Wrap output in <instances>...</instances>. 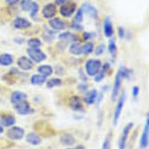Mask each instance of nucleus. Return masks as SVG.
<instances>
[{"label":"nucleus","instance_id":"1","mask_svg":"<svg viewBox=\"0 0 149 149\" xmlns=\"http://www.w3.org/2000/svg\"><path fill=\"white\" fill-rule=\"evenodd\" d=\"M129 71L127 69H126L125 67H121L118 71L115 80H114V83H113V89L111 93V99L114 101L119 91V89L122 84V79L125 77H127L129 76Z\"/></svg>","mask_w":149,"mask_h":149},{"label":"nucleus","instance_id":"2","mask_svg":"<svg viewBox=\"0 0 149 149\" xmlns=\"http://www.w3.org/2000/svg\"><path fill=\"white\" fill-rule=\"evenodd\" d=\"M101 66V63L99 60L94 59H89L86 63V72L90 76H95L98 73Z\"/></svg>","mask_w":149,"mask_h":149},{"label":"nucleus","instance_id":"3","mask_svg":"<svg viewBox=\"0 0 149 149\" xmlns=\"http://www.w3.org/2000/svg\"><path fill=\"white\" fill-rule=\"evenodd\" d=\"M27 52L31 60L36 62H40L46 58L45 54L38 48H30L27 50Z\"/></svg>","mask_w":149,"mask_h":149},{"label":"nucleus","instance_id":"4","mask_svg":"<svg viewBox=\"0 0 149 149\" xmlns=\"http://www.w3.org/2000/svg\"><path fill=\"white\" fill-rule=\"evenodd\" d=\"M125 101V94L123 93L120 97L116 107L115 108L114 113H113V123L115 126H116L118 122L119 119L120 114L122 113V111L124 105V102Z\"/></svg>","mask_w":149,"mask_h":149},{"label":"nucleus","instance_id":"5","mask_svg":"<svg viewBox=\"0 0 149 149\" xmlns=\"http://www.w3.org/2000/svg\"><path fill=\"white\" fill-rule=\"evenodd\" d=\"M24 134V130L19 126H12L7 132V136L12 140H18L23 138Z\"/></svg>","mask_w":149,"mask_h":149},{"label":"nucleus","instance_id":"6","mask_svg":"<svg viewBox=\"0 0 149 149\" xmlns=\"http://www.w3.org/2000/svg\"><path fill=\"white\" fill-rule=\"evenodd\" d=\"M133 126V123H129L123 129L121 136L119 140L118 149H125L126 140L129 133L130 130Z\"/></svg>","mask_w":149,"mask_h":149},{"label":"nucleus","instance_id":"7","mask_svg":"<svg viewBox=\"0 0 149 149\" xmlns=\"http://www.w3.org/2000/svg\"><path fill=\"white\" fill-rule=\"evenodd\" d=\"M14 108L16 112L20 115H26L30 112V107L29 102L25 100L15 105Z\"/></svg>","mask_w":149,"mask_h":149},{"label":"nucleus","instance_id":"8","mask_svg":"<svg viewBox=\"0 0 149 149\" xmlns=\"http://www.w3.org/2000/svg\"><path fill=\"white\" fill-rule=\"evenodd\" d=\"M18 66L23 70H29L33 68V63L32 61L26 56L20 57L17 61Z\"/></svg>","mask_w":149,"mask_h":149},{"label":"nucleus","instance_id":"9","mask_svg":"<svg viewBox=\"0 0 149 149\" xmlns=\"http://www.w3.org/2000/svg\"><path fill=\"white\" fill-rule=\"evenodd\" d=\"M148 118L146 119V122L143 130V132L140 138V145L141 148H145L148 146Z\"/></svg>","mask_w":149,"mask_h":149},{"label":"nucleus","instance_id":"10","mask_svg":"<svg viewBox=\"0 0 149 149\" xmlns=\"http://www.w3.org/2000/svg\"><path fill=\"white\" fill-rule=\"evenodd\" d=\"M76 9V5L73 3H69L62 5L60 8V13L63 17L70 16Z\"/></svg>","mask_w":149,"mask_h":149},{"label":"nucleus","instance_id":"11","mask_svg":"<svg viewBox=\"0 0 149 149\" xmlns=\"http://www.w3.org/2000/svg\"><path fill=\"white\" fill-rule=\"evenodd\" d=\"M56 12V6L53 3H48L46 5L42 11L43 16L46 19L52 18Z\"/></svg>","mask_w":149,"mask_h":149},{"label":"nucleus","instance_id":"12","mask_svg":"<svg viewBox=\"0 0 149 149\" xmlns=\"http://www.w3.org/2000/svg\"><path fill=\"white\" fill-rule=\"evenodd\" d=\"M13 24L15 29H24L29 27L31 26V23L25 18L19 17L14 20Z\"/></svg>","mask_w":149,"mask_h":149},{"label":"nucleus","instance_id":"13","mask_svg":"<svg viewBox=\"0 0 149 149\" xmlns=\"http://www.w3.org/2000/svg\"><path fill=\"white\" fill-rule=\"evenodd\" d=\"M27 95L20 91H13L10 96V101L12 104L15 105L20 101L26 100Z\"/></svg>","mask_w":149,"mask_h":149},{"label":"nucleus","instance_id":"14","mask_svg":"<svg viewBox=\"0 0 149 149\" xmlns=\"http://www.w3.org/2000/svg\"><path fill=\"white\" fill-rule=\"evenodd\" d=\"M49 24L52 29L57 30L64 29L66 27L65 23L58 17H55L51 19L49 21Z\"/></svg>","mask_w":149,"mask_h":149},{"label":"nucleus","instance_id":"15","mask_svg":"<svg viewBox=\"0 0 149 149\" xmlns=\"http://www.w3.org/2000/svg\"><path fill=\"white\" fill-rule=\"evenodd\" d=\"M26 141L31 145L37 146L41 142V138L35 133H29L26 137Z\"/></svg>","mask_w":149,"mask_h":149},{"label":"nucleus","instance_id":"16","mask_svg":"<svg viewBox=\"0 0 149 149\" xmlns=\"http://www.w3.org/2000/svg\"><path fill=\"white\" fill-rule=\"evenodd\" d=\"M13 62V56L7 53L0 55V65L3 66H8L12 64Z\"/></svg>","mask_w":149,"mask_h":149},{"label":"nucleus","instance_id":"17","mask_svg":"<svg viewBox=\"0 0 149 149\" xmlns=\"http://www.w3.org/2000/svg\"><path fill=\"white\" fill-rule=\"evenodd\" d=\"M81 9L83 12L86 13L87 15L93 17L97 16L98 14V12L97 9L94 6H93L92 5L88 3L83 4Z\"/></svg>","mask_w":149,"mask_h":149},{"label":"nucleus","instance_id":"18","mask_svg":"<svg viewBox=\"0 0 149 149\" xmlns=\"http://www.w3.org/2000/svg\"><path fill=\"white\" fill-rule=\"evenodd\" d=\"M97 96V90L95 89H93L89 91L88 92H87V93L86 94L84 97V101L87 104H89V105L93 104L95 102Z\"/></svg>","mask_w":149,"mask_h":149},{"label":"nucleus","instance_id":"19","mask_svg":"<svg viewBox=\"0 0 149 149\" xmlns=\"http://www.w3.org/2000/svg\"><path fill=\"white\" fill-rule=\"evenodd\" d=\"M104 32L106 37H109L113 34V27L110 19L106 18L104 24Z\"/></svg>","mask_w":149,"mask_h":149},{"label":"nucleus","instance_id":"20","mask_svg":"<svg viewBox=\"0 0 149 149\" xmlns=\"http://www.w3.org/2000/svg\"><path fill=\"white\" fill-rule=\"evenodd\" d=\"M16 120L15 118L10 115H3L1 118V123L4 126L9 127L13 126Z\"/></svg>","mask_w":149,"mask_h":149},{"label":"nucleus","instance_id":"21","mask_svg":"<svg viewBox=\"0 0 149 149\" xmlns=\"http://www.w3.org/2000/svg\"><path fill=\"white\" fill-rule=\"evenodd\" d=\"M37 70L41 74L43 75L45 77L51 75L53 72L52 67L48 65H41L38 68Z\"/></svg>","mask_w":149,"mask_h":149},{"label":"nucleus","instance_id":"22","mask_svg":"<svg viewBox=\"0 0 149 149\" xmlns=\"http://www.w3.org/2000/svg\"><path fill=\"white\" fill-rule=\"evenodd\" d=\"M46 80V77L42 74H34L30 78V82L33 85H41Z\"/></svg>","mask_w":149,"mask_h":149},{"label":"nucleus","instance_id":"23","mask_svg":"<svg viewBox=\"0 0 149 149\" xmlns=\"http://www.w3.org/2000/svg\"><path fill=\"white\" fill-rule=\"evenodd\" d=\"M70 106L73 110L75 111H80L83 107L80 99L76 96L73 97L71 98L70 101Z\"/></svg>","mask_w":149,"mask_h":149},{"label":"nucleus","instance_id":"24","mask_svg":"<svg viewBox=\"0 0 149 149\" xmlns=\"http://www.w3.org/2000/svg\"><path fill=\"white\" fill-rule=\"evenodd\" d=\"M69 51L71 54L75 55H80L82 54V45L78 43H74L70 47Z\"/></svg>","mask_w":149,"mask_h":149},{"label":"nucleus","instance_id":"25","mask_svg":"<svg viewBox=\"0 0 149 149\" xmlns=\"http://www.w3.org/2000/svg\"><path fill=\"white\" fill-rule=\"evenodd\" d=\"M61 142L66 146H72L74 143V139L73 137L69 134H64L61 138Z\"/></svg>","mask_w":149,"mask_h":149},{"label":"nucleus","instance_id":"26","mask_svg":"<svg viewBox=\"0 0 149 149\" xmlns=\"http://www.w3.org/2000/svg\"><path fill=\"white\" fill-rule=\"evenodd\" d=\"M109 67V65L107 63L104 65L103 68L101 69V70L100 72H98V73L96 74V76L95 77V80L96 81H97V82L100 81H101L104 78L105 73V72L108 70Z\"/></svg>","mask_w":149,"mask_h":149},{"label":"nucleus","instance_id":"27","mask_svg":"<svg viewBox=\"0 0 149 149\" xmlns=\"http://www.w3.org/2000/svg\"><path fill=\"white\" fill-rule=\"evenodd\" d=\"M61 84V80L58 78H53L48 80L47 82V86L48 88H52L59 86Z\"/></svg>","mask_w":149,"mask_h":149},{"label":"nucleus","instance_id":"28","mask_svg":"<svg viewBox=\"0 0 149 149\" xmlns=\"http://www.w3.org/2000/svg\"><path fill=\"white\" fill-rule=\"evenodd\" d=\"M59 38L62 40L70 41H74L76 40L74 35L70 33V32H65L60 34L59 36Z\"/></svg>","mask_w":149,"mask_h":149},{"label":"nucleus","instance_id":"29","mask_svg":"<svg viewBox=\"0 0 149 149\" xmlns=\"http://www.w3.org/2000/svg\"><path fill=\"white\" fill-rule=\"evenodd\" d=\"M93 44L91 42H87L82 45V54H88L93 51Z\"/></svg>","mask_w":149,"mask_h":149},{"label":"nucleus","instance_id":"30","mask_svg":"<svg viewBox=\"0 0 149 149\" xmlns=\"http://www.w3.org/2000/svg\"><path fill=\"white\" fill-rule=\"evenodd\" d=\"M27 43L30 48H38L41 44L40 40L36 38H30Z\"/></svg>","mask_w":149,"mask_h":149},{"label":"nucleus","instance_id":"31","mask_svg":"<svg viewBox=\"0 0 149 149\" xmlns=\"http://www.w3.org/2000/svg\"><path fill=\"white\" fill-rule=\"evenodd\" d=\"M31 0H22L21 7L23 10L28 11L30 9Z\"/></svg>","mask_w":149,"mask_h":149},{"label":"nucleus","instance_id":"32","mask_svg":"<svg viewBox=\"0 0 149 149\" xmlns=\"http://www.w3.org/2000/svg\"><path fill=\"white\" fill-rule=\"evenodd\" d=\"M31 10V16L32 17H35L36 14L38 10V5L36 2H31L30 9Z\"/></svg>","mask_w":149,"mask_h":149},{"label":"nucleus","instance_id":"33","mask_svg":"<svg viewBox=\"0 0 149 149\" xmlns=\"http://www.w3.org/2000/svg\"><path fill=\"white\" fill-rule=\"evenodd\" d=\"M110 143H111V136L110 134H108L103 142L101 149H110Z\"/></svg>","mask_w":149,"mask_h":149},{"label":"nucleus","instance_id":"34","mask_svg":"<svg viewBox=\"0 0 149 149\" xmlns=\"http://www.w3.org/2000/svg\"><path fill=\"white\" fill-rule=\"evenodd\" d=\"M116 50V45L113 40H111L108 45V51L111 54L115 53Z\"/></svg>","mask_w":149,"mask_h":149},{"label":"nucleus","instance_id":"35","mask_svg":"<svg viewBox=\"0 0 149 149\" xmlns=\"http://www.w3.org/2000/svg\"><path fill=\"white\" fill-rule=\"evenodd\" d=\"M83 12L81 9H79L76 14V16H75V20L76 21H77V22H80L82 21L83 20Z\"/></svg>","mask_w":149,"mask_h":149},{"label":"nucleus","instance_id":"36","mask_svg":"<svg viewBox=\"0 0 149 149\" xmlns=\"http://www.w3.org/2000/svg\"><path fill=\"white\" fill-rule=\"evenodd\" d=\"M104 49H105V45H104V44H101L100 45H99L97 47V48H96V49H95V54L97 55H101V54H102V53H103V52H104Z\"/></svg>","mask_w":149,"mask_h":149},{"label":"nucleus","instance_id":"37","mask_svg":"<svg viewBox=\"0 0 149 149\" xmlns=\"http://www.w3.org/2000/svg\"><path fill=\"white\" fill-rule=\"evenodd\" d=\"M139 93V88L137 86H134L132 89V94L134 97H137Z\"/></svg>","mask_w":149,"mask_h":149},{"label":"nucleus","instance_id":"38","mask_svg":"<svg viewBox=\"0 0 149 149\" xmlns=\"http://www.w3.org/2000/svg\"><path fill=\"white\" fill-rule=\"evenodd\" d=\"M118 35L120 38H123L125 36V30L122 27H119L118 29Z\"/></svg>","mask_w":149,"mask_h":149},{"label":"nucleus","instance_id":"39","mask_svg":"<svg viewBox=\"0 0 149 149\" xmlns=\"http://www.w3.org/2000/svg\"><path fill=\"white\" fill-rule=\"evenodd\" d=\"M20 0H5L6 2L10 5H13L17 3Z\"/></svg>","mask_w":149,"mask_h":149},{"label":"nucleus","instance_id":"40","mask_svg":"<svg viewBox=\"0 0 149 149\" xmlns=\"http://www.w3.org/2000/svg\"><path fill=\"white\" fill-rule=\"evenodd\" d=\"M72 27L73 29H77V30H81L82 29L81 26L80 24H76V23H73Z\"/></svg>","mask_w":149,"mask_h":149},{"label":"nucleus","instance_id":"41","mask_svg":"<svg viewBox=\"0 0 149 149\" xmlns=\"http://www.w3.org/2000/svg\"><path fill=\"white\" fill-rule=\"evenodd\" d=\"M84 38L86 39V40L89 39V38H90V37H91V34H90V33H85L84 34Z\"/></svg>","mask_w":149,"mask_h":149},{"label":"nucleus","instance_id":"42","mask_svg":"<svg viewBox=\"0 0 149 149\" xmlns=\"http://www.w3.org/2000/svg\"><path fill=\"white\" fill-rule=\"evenodd\" d=\"M67 0H56V2L58 4H60V3H63L64 2H65Z\"/></svg>","mask_w":149,"mask_h":149},{"label":"nucleus","instance_id":"43","mask_svg":"<svg viewBox=\"0 0 149 149\" xmlns=\"http://www.w3.org/2000/svg\"><path fill=\"white\" fill-rule=\"evenodd\" d=\"M73 149H85L84 148V147H83V146H76L74 148H73Z\"/></svg>","mask_w":149,"mask_h":149},{"label":"nucleus","instance_id":"44","mask_svg":"<svg viewBox=\"0 0 149 149\" xmlns=\"http://www.w3.org/2000/svg\"><path fill=\"white\" fill-rule=\"evenodd\" d=\"M3 132V128L2 127V126H0V134L2 133Z\"/></svg>","mask_w":149,"mask_h":149},{"label":"nucleus","instance_id":"45","mask_svg":"<svg viewBox=\"0 0 149 149\" xmlns=\"http://www.w3.org/2000/svg\"><path fill=\"white\" fill-rule=\"evenodd\" d=\"M68 149H72V148H68Z\"/></svg>","mask_w":149,"mask_h":149}]
</instances>
